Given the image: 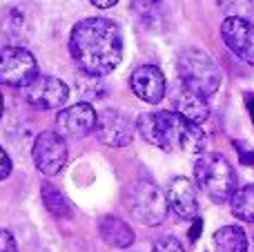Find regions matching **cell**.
Wrapping results in <instances>:
<instances>
[{
  "mask_svg": "<svg viewBox=\"0 0 254 252\" xmlns=\"http://www.w3.org/2000/svg\"><path fill=\"white\" fill-rule=\"evenodd\" d=\"M167 203L170 208L185 221H192L198 217V194L196 186L185 177L172 179L170 188H167Z\"/></svg>",
  "mask_w": 254,
  "mask_h": 252,
  "instance_id": "4fadbf2b",
  "label": "cell"
},
{
  "mask_svg": "<svg viewBox=\"0 0 254 252\" xmlns=\"http://www.w3.org/2000/svg\"><path fill=\"white\" fill-rule=\"evenodd\" d=\"M131 92L140 98V101L149 103V105H158L165 98V74L158 69L156 65H140L131 71L129 76Z\"/></svg>",
  "mask_w": 254,
  "mask_h": 252,
  "instance_id": "8fae6325",
  "label": "cell"
},
{
  "mask_svg": "<svg viewBox=\"0 0 254 252\" xmlns=\"http://www.w3.org/2000/svg\"><path fill=\"white\" fill-rule=\"evenodd\" d=\"M34 78H38V63L34 54L16 45L0 47V85L22 89Z\"/></svg>",
  "mask_w": 254,
  "mask_h": 252,
  "instance_id": "8992f818",
  "label": "cell"
},
{
  "mask_svg": "<svg viewBox=\"0 0 254 252\" xmlns=\"http://www.w3.org/2000/svg\"><path fill=\"white\" fill-rule=\"evenodd\" d=\"M176 71H179L181 85L203 98L214 96L221 87V80H223L221 67L216 65L214 58L196 47H188L179 54Z\"/></svg>",
  "mask_w": 254,
  "mask_h": 252,
  "instance_id": "3957f363",
  "label": "cell"
},
{
  "mask_svg": "<svg viewBox=\"0 0 254 252\" xmlns=\"http://www.w3.org/2000/svg\"><path fill=\"white\" fill-rule=\"evenodd\" d=\"M22 96L38 110H56L67 103L69 87L56 76H38L27 87H22Z\"/></svg>",
  "mask_w": 254,
  "mask_h": 252,
  "instance_id": "ba28073f",
  "label": "cell"
},
{
  "mask_svg": "<svg viewBox=\"0 0 254 252\" xmlns=\"http://www.w3.org/2000/svg\"><path fill=\"white\" fill-rule=\"evenodd\" d=\"M2 110H4V98H2V94H0V116H2Z\"/></svg>",
  "mask_w": 254,
  "mask_h": 252,
  "instance_id": "4316f807",
  "label": "cell"
},
{
  "mask_svg": "<svg viewBox=\"0 0 254 252\" xmlns=\"http://www.w3.org/2000/svg\"><path fill=\"white\" fill-rule=\"evenodd\" d=\"M219 9L228 18H246L250 20L254 13V0H216Z\"/></svg>",
  "mask_w": 254,
  "mask_h": 252,
  "instance_id": "44dd1931",
  "label": "cell"
},
{
  "mask_svg": "<svg viewBox=\"0 0 254 252\" xmlns=\"http://www.w3.org/2000/svg\"><path fill=\"white\" fill-rule=\"evenodd\" d=\"M230 210L239 221L254 223V183L237 188V192L230 199Z\"/></svg>",
  "mask_w": 254,
  "mask_h": 252,
  "instance_id": "ac0fdd59",
  "label": "cell"
},
{
  "mask_svg": "<svg viewBox=\"0 0 254 252\" xmlns=\"http://www.w3.org/2000/svg\"><path fill=\"white\" fill-rule=\"evenodd\" d=\"M138 134L158 150H183L190 154H205L207 136L201 125L190 123L176 112H145L136 121Z\"/></svg>",
  "mask_w": 254,
  "mask_h": 252,
  "instance_id": "7a4b0ae2",
  "label": "cell"
},
{
  "mask_svg": "<svg viewBox=\"0 0 254 252\" xmlns=\"http://www.w3.org/2000/svg\"><path fill=\"white\" fill-rule=\"evenodd\" d=\"M0 252H18V244L9 230H0Z\"/></svg>",
  "mask_w": 254,
  "mask_h": 252,
  "instance_id": "603a6c76",
  "label": "cell"
},
{
  "mask_svg": "<svg viewBox=\"0 0 254 252\" xmlns=\"http://www.w3.org/2000/svg\"><path fill=\"white\" fill-rule=\"evenodd\" d=\"M212 252H248V237L241 226H223L212 235Z\"/></svg>",
  "mask_w": 254,
  "mask_h": 252,
  "instance_id": "e0dca14e",
  "label": "cell"
},
{
  "mask_svg": "<svg viewBox=\"0 0 254 252\" xmlns=\"http://www.w3.org/2000/svg\"><path fill=\"white\" fill-rule=\"evenodd\" d=\"M123 31L110 18H85L69 34V52L85 76L101 78L123 61Z\"/></svg>",
  "mask_w": 254,
  "mask_h": 252,
  "instance_id": "6da1fadb",
  "label": "cell"
},
{
  "mask_svg": "<svg viewBox=\"0 0 254 252\" xmlns=\"http://www.w3.org/2000/svg\"><path fill=\"white\" fill-rule=\"evenodd\" d=\"M125 205L131 217L143 226H161L170 210L167 194H163L161 188L147 179H138L127 188Z\"/></svg>",
  "mask_w": 254,
  "mask_h": 252,
  "instance_id": "5b68a950",
  "label": "cell"
},
{
  "mask_svg": "<svg viewBox=\"0 0 254 252\" xmlns=\"http://www.w3.org/2000/svg\"><path fill=\"white\" fill-rule=\"evenodd\" d=\"M116 2H119V0H92V4L98 9H110V7H114Z\"/></svg>",
  "mask_w": 254,
  "mask_h": 252,
  "instance_id": "d4e9b609",
  "label": "cell"
},
{
  "mask_svg": "<svg viewBox=\"0 0 254 252\" xmlns=\"http://www.w3.org/2000/svg\"><path fill=\"white\" fill-rule=\"evenodd\" d=\"M246 105H248V112H250V116L254 121V94H248L246 96Z\"/></svg>",
  "mask_w": 254,
  "mask_h": 252,
  "instance_id": "484cf974",
  "label": "cell"
},
{
  "mask_svg": "<svg viewBox=\"0 0 254 252\" xmlns=\"http://www.w3.org/2000/svg\"><path fill=\"white\" fill-rule=\"evenodd\" d=\"M172 103H174V112L179 116H183L185 121H190V123H205L207 116H210V107H207V98L198 96V94L190 92V89H185L183 85H181L179 89L174 92V98H172Z\"/></svg>",
  "mask_w": 254,
  "mask_h": 252,
  "instance_id": "5bb4252c",
  "label": "cell"
},
{
  "mask_svg": "<svg viewBox=\"0 0 254 252\" xmlns=\"http://www.w3.org/2000/svg\"><path fill=\"white\" fill-rule=\"evenodd\" d=\"M131 11L145 29H161L167 18L165 0H131Z\"/></svg>",
  "mask_w": 254,
  "mask_h": 252,
  "instance_id": "2e32d148",
  "label": "cell"
},
{
  "mask_svg": "<svg viewBox=\"0 0 254 252\" xmlns=\"http://www.w3.org/2000/svg\"><path fill=\"white\" fill-rule=\"evenodd\" d=\"M43 203L49 212L56 214V217H61V219H65V217L71 214V205H69V201H67V196L63 194L58 188L49 186V183L43 186Z\"/></svg>",
  "mask_w": 254,
  "mask_h": 252,
  "instance_id": "ffe728a7",
  "label": "cell"
},
{
  "mask_svg": "<svg viewBox=\"0 0 254 252\" xmlns=\"http://www.w3.org/2000/svg\"><path fill=\"white\" fill-rule=\"evenodd\" d=\"M152 252H185V248L181 246L179 239H174V237H165V239H161V241L154 244Z\"/></svg>",
  "mask_w": 254,
  "mask_h": 252,
  "instance_id": "7402d4cb",
  "label": "cell"
},
{
  "mask_svg": "<svg viewBox=\"0 0 254 252\" xmlns=\"http://www.w3.org/2000/svg\"><path fill=\"white\" fill-rule=\"evenodd\" d=\"M34 165L47 177H56L67 163V143L58 132L45 129L36 136L31 147Z\"/></svg>",
  "mask_w": 254,
  "mask_h": 252,
  "instance_id": "52a82bcc",
  "label": "cell"
},
{
  "mask_svg": "<svg viewBox=\"0 0 254 252\" xmlns=\"http://www.w3.org/2000/svg\"><path fill=\"white\" fill-rule=\"evenodd\" d=\"M194 181L198 190L214 203H225L237 192V172L230 161L214 152H205L194 163Z\"/></svg>",
  "mask_w": 254,
  "mask_h": 252,
  "instance_id": "277c9868",
  "label": "cell"
},
{
  "mask_svg": "<svg viewBox=\"0 0 254 252\" xmlns=\"http://www.w3.org/2000/svg\"><path fill=\"white\" fill-rule=\"evenodd\" d=\"M136 125L119 110H103L96 119V136L107 147H125L134 138Z\"/></svg>",
  "mask_w": 254,
  "mask_h": 252,
  "instance_id": "9c48e42d",
  "label": "cell"
},
{
  "mask_svg": "<svg viewBox=\"0 0 254 252\" xmlns=\"http://www.w3.org/2000/svg\"><path fill=\"white\" fill-rule=\"evenodd\" d=\"M9 174H11V159H9V154L0 147V181H4Z\"/></svg>",
  "mask_w": 254,
  "mask_h": 252,
  "instance_id": "cb8c5ba5",
  "label": "cell"
},
{
  "mask_svg": "<svg viewBox=\"0 0 254 252\" xmlns=\"http://www.w3.org/2000/svg\"><path fill=\"white\" fill-rule=\"evenodd\" d=\"M98 232H101V239L105 241L107 246L112 248H119V250H125L134 244V230L119 217H103L98 221Z\"/></svg>",
  "mask_w": 254,
  "mask_h": 252,
  "instance_id": "9a60e30c",
  "label": "cell"
},
{
  "mask_svg": "<svg viewBox=\"0 0 254 252\" xmlns=\"http://www.w3.org/2000/svg\"><path fill=\"white\" fill-rule=\"evenodd\" d=\"M221 38L228 49L243 63L254 67V25L246 18H225L221 22Z\"/></svg>",
  "mask_w": 254,
  "mask_h": 252,
  "instance_id": "30bf717a",
  "label": "cell"
},
{
  "mask_svg": "<svg viewBox=\"0 0 254 252\" xmlns=\"http://www.w3.org/2000/svg\"><path fill=\"white\" fill-rule=\"evenodd\" d=\"M96 119L98 114L94 112V107L89 103H76L69 105L58 114L56 125L58 132L65 134V136H87V134L96 132Z\"/></svg>",
  "mask_w": 254,
  "mask_h": 252,
  "instance_id": "7c38bea8",
  "label": "cell"
},
{
  "mask_svg": "<svg viewBox=\"0 0 254 252\" xmlns=\"http://www.w3.org/2000/svg\"><path fill=\"white\" fill-rule=\"evenodd\" d=\"M2 34L7 36V40L16 47H20V43L27 38V25L25 16L18 7H9L2 13Z\"/></svg>",
  "mask_w": 254,
  "mask_h": 252,
  "instance_id": "d6986e66",
  "label": "cell"
}]
</instances>
